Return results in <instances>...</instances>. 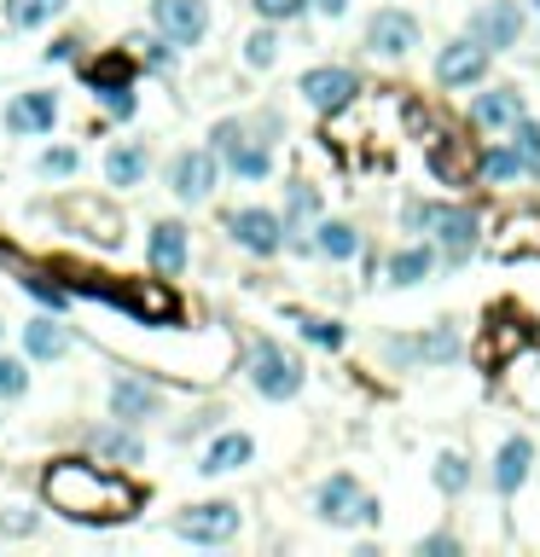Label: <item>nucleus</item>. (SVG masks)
<instances>
[{
  "instance_id": "a211bd4d",
  "label": "nucleus",
  "mask_w": 540,
  "mask_h": 557,
  "mask_svg": "<svg viewBox=\"0 0 540 557\" xmlns=\"http://www.w3.org/2000/svg\"><path fill=\"white\" fill-rule=\"evenodd\" d=\"M146 256H151V274H158V279H175L180 267H187V227H180V221H158V227H151Z\"/></svg>"
},
{
  "instance_id": "412c9836",
  "label": "nucleus",
  "mask_w": 540,
  "mask_h": 557,
  "mask_svg": "<svg viewBox=\"0 0 540 557\" xmlns=\"http://www.w3.org/2000/svg\"><path fill=\"white\" fill-rule=\"evenodd\" d=\"M24 354H29V360H64V354H71V331H64L53 314L29 319V326H24Z\"/></svg>"
},
{
  "instance_id": "2eb2a0df",
  "label": "nucleus",
  "mask_w": 540,
  "mask_h": 557,
  "mask_svg": "<svg viewBox=\"0 0 540 557\" xmlns=\"http://www.w3.org/2000/svg\"><path fill=\"white\" fill-rule=\"evenodd\" d=\"M59 123V99L53 93H18L7 105V134L12 140H41V134H53Z\"/></svg>"
},
{
  "instance_id": "7ed1b4c3",
  "label": "nucleus",
  "mask_w": 540,
  "mask_h": 557,
  "mask_svg": "<svg viewBox=\"0 0 540 557\" xmlns=\"http://www.w3.org/2000/svg\"><path fill=\"white\" fill-rule=\"evenodd\" d=\"M314 511H319V522H331V529H354V522H378V499L354 477H326L314 488Z\"/></svg>"
},
{
  "instance_id": "9b49d317",
  "label": "nucleus",
  "mask_w": 540,
  "mask_h": 557,
  "mask_svg": "<svg viewBox=\"0 0 540 557\" xmlns=\"http://www.w3.org/2000/svg\"><path fill=\"white\" fill-rule=\"evenodd\" d=\"M227 232L250 250V256H279V250L291 244V227H285L274 210H233Z\"/></svg>"
},
{
  "instance_id": "c85d7f7f",
  "label": "nucleus",
  "mask_w": 540,
  "mask_h": 557,
  "mask_svg": "<svg viewBox=\"0 0 540 557\" xmlns=\"http://www.w3.org/2000/svg\"><path fill=\"white\" fill-rule=\"evenodd\" d=\"M430 477H436V488H442V494H465V482H470V465L460 459V453H442Z\"/></svg>"
},
{
  "instance_id": "b1692460",
  "label": "nucleus",
  "mask_w": 540,
  "mask_h": 557,
  "mask_svg": "<svg viewBox=\"0 0 540 557\" xmlns=\"http://www.w3.org/2000/svg\"><path fill=\"white\" fill-rule=\"evenodd\" d=\"M105 180L123 186V192H128V186H140L146 180V145H111L105 151Z\"/></svg>"
},
{
  "instance_id": "6ab92c4d",
  "label": "nucleus",
  "mask_w": 540,
  "mask_h": 557,
  "mask_svg": "<svg viewBox=\"0 0 540 557\" xmlns=\"http://www.w3.org/2000/svg\"><path fill=\"white\" fill-rule=\"evenodd\" d=\"M523 116V93L517 88H494V93H477V105H470V123L500 134V128H517Z\"/></svg>"
},
{
  "instance_id": "bb28decb",
  "label": "nucleus",
  "mask_w": 540,
  "mask_h": 557,
  "mask_svg": "<svg viewBox=\"0 0 540 557\" xmlns=\"http://www.w3.org/2000/svg\"><path fill=\"white\" fill-rule=\"evenodd\" d=\"M128 53H111V59H99V64H88V71H81V81H88L93 93H116V88H128Z\"/></svg>"
},
{
  "instance_id": "dca6fc26",
  "label": "nucleus",
  "mask_w": 540,
  "mask_h": 557,
  "mask_svg": "<svg viewBox=\"0 0 540 557\" xmlns=\"http://www.w3.org/2000/svg\"><path fill=\"white\" fill-rule=\"evenodd\" d=\"M529 470H535V442L529 435H505L500 453H494V494L512 499L523 482H529Z\"/></svg>"
},
{
  "instance_id": "37998d69",
  "label": "nucleus",
  "mask_w": 540,
  "mask_h": 557,
  "mask_svg": "<svg viewBox=\"0 0 540 557\" xmlns=\"http://www.w3.org/2000/svg\"><path fill=\"white\" fill-rule=\"evenodd\" d=\"M535 12H540V0H535Z\"/></svg>"
},
{
  "instance_id": "20e7f679",
  "label": "nucleus",
  "mask_w": 540,
  "mask_h": 557,
  "mask_svg": "<svg viewBox=\"0 0 540 557\" xmlns=\"http://www.w3.org/2000/svg\"><path fill=\"white\" fill-rule=\"evenodd\" d=\"M430 232H436V250L448 256V267H460V262L477 256V244H482V215L465 210V204H436Z\"/></svg>"
},
{
  "instance_id": "f257e3e1",
  "label": "nucleus",
  "mask_w": 540,
  "mask_h": 557,
  "mask_svg": "<svg viewBox=\"0 0 540 557\" xmlns=\"http://www.w3.org/2000/svg\"><path fill=\"white\" fill-rule=\"evenodd\" d=\"M47 505H59L64 517H81V522H111V517H128L134 494L116 488L105 470H93L81 459H59L47 470Z\"/></svg>"
},
{
  "instance_id": "1a4fd4ad",
  "label": "nucleus",
  "mask_w": 540,
  "mask_h": 557,
  "mask_svg": "<svg viewBox=\"0 0 540 557\" xmlns=\"http://www.w3.org/2000/svg\"><path fill=\"white\" fill-rule=\"evenodd\" d=\"M297 93L309 99V111H319V116H337V111H343L354 93H361V76L343 71V64H314V71H302Z\"/></svg>"
},
{
  "instance_id": "cd10ccee",
  "label": "nucleus",
  "mask_w": 540,
  "mask_h": 557,
  "mask_svg": "<svg viewBox=\"0 0 540 557\" xmlns=\"http://www.w3.org/2000/svg\"><path fill=\"white\" fill-rule=\"evenodd\" d=\"M64 7H71V0H7V18L18 29H41V24H53Z\"/></svg>"
},
{
  "instance_id": "4468645a",
  "label": "nucleus",
  "mask_w": 540,
  "mask_h": 557,
  "mask_svg": "<svg viewBox=\"0 0 540 557\" xmlns=\"http://www.w3.org/2000/svg\"><path fill=\"white\" fill-rule=\"evenodd\" d=\"M470 36H477L488 53H512L523 41V7L517 0H494V7H482L477 18H470Z\"/></svg>"
},
{
  "instance_id": "ddd939ff",
  "label": "nucleus",
  "mask_w": 540,
  "mask_h": 557,
  "mask_svg": "<svg viewBox=\"0 0 540 557\" xmlns=\"http://www.w3.org/2000/svg\"><path fill=\"white\" fill-rule=\"evenodd\" d=\"M488 76V47L477 36H460L448 41L442 53H436V81L453 93V88H477V81Z\"/></svg>"
},
{
  "instance_id": "c756f323",
  "label": "nucleus",
  "mask_w": 540,
  "mask_h": 557,
  "mask_svg": "<svg viewBox=\"0 0 540 557\" xmlns=\"http://www.w3.org/2000/svg\"><path fill=\"white\" fill-rule=\"evenodd\" d=\"M76 168H81V151H76V145L41 151V175H47V180H76Z\"/></svg>"
},
{
  "instance_id": "7c9ffc66",
  "label": "nucleus",
  "mask_w": 540,
  "mask_h": 557,
  "mask_svg": "<svg viewBox=\"0 0 540 557\" xmlns=\"http://www.w3.org/2000/svg\"><path fill=\"white\" fill-rule=\"evenodd\" d=\"M309 221H319V192L297 180V186H291V221H285V227L297 232V227H309Z\"/></svg>"
},
{
  "instance_id": "9d476101",
  "label": "nucleus",
  "mask_w": 540,
  "mask_h": 557,
  "mask_svg": "<svg viewBox=\"0 0 540 557\" xmlns=\"http://www.w3.org/2000/svg\"><path fill=\"white\" fill-rule=\"evenodd\" d=\"M460 354V331L436 326L425 337H384V360L390 366H448Z\"/></svg>"
},
{
  "instance_id": "4be33fe9",
  "label": "nucleus",
  "mask_w": 540,
  "mask_h": 557,
  "mask_svg": "<svg viewBox=\"0 0 540 557\" xmlns=\"http://www.w3.org/2000/svg\"><path fill=\"white\" fill-rule=\"evenodd\" d=\"M436 267V250L430 244H401L390 256V284H425Z\"/></svg>"
},
{
  "instance_id": "473e14b6",
  "label": "nucleus",
  "mask_w": 540,
  "mask_h": 557,
  "mask_svg": "<svg viewBox=\"0 0 540 557\" xmlns=\"http://www.w3.org/2000/svg\"><path fill=\"white\" fill-rule=\"evenodd\" d=\"M297 331L309 337V343H319V349H343V326H337V319H309V314H302Z\"/></svg>"
},
{
  "instance_id": "f03ea898",
  "label": "nucleus",
  "mask_w": 540,
  "mask_h": 557,
  "mask_svg": "<svg viewBox=\"0 0 540 557\" xmlns=\"http://www.w3.org/2000/svg\"><path fill=\"white\" fill-rule=\"evenodd\" d=\"M250 390H256L262 401L302 395V360H297V354H285L274 337H256V343H250Z\"/></svg>"
},
{
  "instance_id": "aec40b11",
  "label": "nucleus",
  "mask_w": 540,
  "mask_h": 557,
  "mask_svg": "<svg viewBox=\"0 0 540 557\" xmlns=\"http://www.w3.org/2000/svg\"><path fill=\"white\" fill-rule=\"evenodd\" d=\"M250 459H256V442H250V435H215L204 447V459H198V470H204V477H227V470H244Z\"/></svg>"
},
{
  "instance_id": "f3484780",
  "label": "nucleus",
  "mask_w": 540,
  "mask_h": 557,
  "mask_svg": "<svg viewBox=\"0 0 540 557\" xmlns=\"http://www.w3.org/2000/svg\"><path fill=\"white\" fill-rule=\"evenodd\" d=\"M163 395L151 390L146 378H116L111 383V418H123V425H140V418H158Z\"/></svg>"
},
{
  "instance_id": "72a5a7b5",
  "label": "nucleus",
  "mask_w": 540,
  "mask_h": 557,
  "mask_svg": "<svg viewBox=\"0 0 540 557\" xmlns=\"http://www.w3.org/2000/svg\"><path fill=\"white\" fill-rule=\"evenodd\" d=\"M29 390V371H24V360H7L0 354V401H18Z\"/></svg>"
},
{
  "instance_id": "58836bf2",
  "label": "nucleus",
  "mask_w": 540,
  "mask_h": 557,
  "mask_svg": "<svg viewBox=\"0 0 540 557\" xmlns=\"http://www.w3.org/2000/svg\"><path fill=\"white\" fill-rule=\"evenodd\" d=\"M418 552H425V557H453V552H460V540H453V534H430Z\"/></svg>"
},
{
  "instance_id": "c9c22d12",
  "label": "nucleus",
  "mask_w": 540,
  "mask_h": 557,
  "mask_svg": "<svg viewBox=\"0 0 540 557\" xmlns=\"http://www.w3.org/2000/svg\"><path fill=\"white\" fill-rule=\"evenodd\" d=\"M244 59H250V64H256V71H267V64H274V59H279V41H274V36H267V29H256V36H250V41H244Z\"/></svg>"
},
{
  "instance_id": "f8f14e48",
  "label": "nucleus",
  "mask_w": 540,
  "mask_h": 557,
  "mask_svg": "<svg viewBox=\"0 0 540 557\" xmlns=\"http://www.w3.org/2000/svg\"><path fill=\"white\" fill-rule=\"evenodd\" d=\"M418 41H425V29H418V18L401 7H384V12H373V24H366V47H373L378 59H407Z\"/></svg>"
},
{
  "instance_id": "4c0bfd02",
  "label": "nucleus",
  "mask_w": 540,
  "mask_h": 557,
  "mask_svg": "<svg viewBox=\"0 0 540 557\" xmlns=\"http://www.w3.org/2000/svg\"><path fill=\"white\" fill-rule=\"evenodd\" d=\"M99 105H105L111 116H134V93H128V88H116V93H99Z\"/></svg>"
},
{
  "instance_id": "393cba45",
  "label": "nucleus",
  "mask_w": 540,
  "mask_h": 557,
  "mask_svg": "<svg viewBox=\"0 0 540 557\" xmlns=\"http://www.w3.org/2000/svg\"><path fill=\"white\" fill-rule=\"evenodd\" d=\"M314 250H319V256H331V262H354V256H361V232H354L349 221H319Z\"/></svg>"
},
{
  "instance_id": "423d86ee",
  "label": "nucleus",
  "mask_w": 540,
  "mask_h": 557,
  "mask_svg": "<svg viewBox=\"0 0 540 557\" xmlns=\"http://www.w3.org/2000/svg\"><path fill=\"white\" fill-rule=\"evenodd\" d=\"M210 140H215V151L227 157V168H233L239 180L256 186V180L274 175V151H267V140H250L244 123H222V128L210 134Z\"/></svg>"
},
{
  "instance_id": "79ce46f5",
  "label": "nucleus",
  "mask_w": 540,
  "mask_h": 557,
  "mask_svg": "<svg viewBox=\"0 0 540 557\" xmlns=\"http://www.w3.org/2000/svg\"><path fill=\"white\" fill-rule=\"evenodd\" d=\"M314 7L326 12V18H343V12H349V0H314Z\"/></svg>"
},
{
  "instance_id": "0eeeda50",
  "label": "nucleus",
  "mask_w": 540,
  "mask_h": 557,
  "mask_svg": "<svg viewBox=\"0 0 540 557\" xmlns=\"http://www.w3.org/2000/svg\"><path fill=\"white\" fill-rule=\"evenodd\" d=\"M215 180H222V151H175L168 157V192L180 198V204H198V198L215 192Z\"/></svg>"
},
{
  "instance_id": "f704fd0d",
  "label": "nucleus",
  "mask_w": 540,
  "mask_h": 557,
  "mask_svg": "<svg viewBox=\"0 0 540 557\" xmlns=\"http://www.w3.org/2000/svg\"><path fill=\"white\" fill-rule=\"evenodd\" d=\"M24 291L36 296V302H47V308H64V302H71V291H59L47 274H24Z\"/></svg>"
},
{
  "instance_id": "e433bc0d",
  "label": "nucleus",
  "mask_w": 540,
  "mask_h": 557,
  "mask_svg": "<svg viewBox=\"0 0 540 557\" xmlns=\"http://www.w3.org/2000/svg\"><path fill=\"white\" fill-rule=\"evenodd\" d=\"M309 7V0H256V12L267 24H285V18H297V12Z\"/></svg>"
},
{
  "instance_id": "a19ab883",
  "label": "nucleus",
  "mask_w": 540,
  "mask_h": 557,
  "mask_svg": "<svg viewBox=\"0 0 540 557\" xmlns=\"http://www.w3.org/2000/svg\"><path fill=\"white\" fill-rule=\"evenodd\" d=\"M0 529H7V534H24V529H36V517H0Z\"/></svg>"
},
{
  "instance_id": "6e6552de",
  "label": "nucleus",
  "mask_w": 540,
  "mask_h": 557,
  "mask_svg": "<svg viewBox=\"0 0 540 557\" xmlns=\"http://www.w3.org/2000/svg\"><path fill=\"white\" fill-rule=\"evenodd\" d=\"M151 24L168 47H198L210 36V0H151Z\"/></svg>"
},
{
  "instance_id": "5701e85b",
  "label": "nucleus",
  "mask_w": 540,
  "mask_h": 557,
  "mask_svg": "<svg viewBox=\"0 0 540 557\" xmlns=\"http://www.w3.org/2000/svg\"><path fill=\"white\" fill-rule=\"evenodd\" d=\"M477 175H482L488 186H505V180L529 175V163H523V151H517V145H488L482 157H477Z\"/></svg>"
},
{
  "instance_id": "a878e982",
  "label": "nucleus",
  "mask_w": 540,
  "mask_h": 557,
  "mask_svg": "<svg viewBox=\"0 0 540 557\" xmlns=\"http://www.w3.org/2000/svg\"><path fill=\"white\" fill-rule=\"evenodd\" d=\"M93 447L105 453L111 465H140V459H146L140 435H134V430H123V418H116V430H93Z\"/></svg>"
},
{
  "instance_id": "ea45409f",
  "label": "nucleus",
  "mask_w": 540,
  "mask_h": 557,
  "mask_svg": "<svg viewBox=\"0 0 540 557\" xmlns=\"http://www.w3.org/2000/svg\"><path fill=\"white\" fill-rule=\"evenodd\" d=\"M134 47H146V64H151V71H168V64H175V59L163 53V41H146V36H140Z\"/></svg>"
},
{
  "instance_id": "39448f33",
  "label": "nucleus",
  "mask_w": 540,
  "mask_h": 557,
  "mask_svg": "<svg viewBox=\"0 0 540 557\" xmlns=\"http://www.w3.org/2000/svg\"><path fill=\"white\" fill-rule=\"evenodd\" d=\"M168 529H175V540H192V546H227V540L239 534V505H233V499L187 505Z\"/></svg>"
},
{
  "instance_id": "2f4dec72",
  "label": "nucleus",
  "mask_w": 540,
  "mask_h": 557,
  "mask_svg": "<svg viewBox=\"0 0 540 557\" xmlns=\"http://www.w3.org/2000/svg\"><path fill=\"white\" fill-rule=\"evenodd\" d=\"M517 151H523V163H529V175L540 180V123H535V116H517Z\"/></svg>"
}]
</instances>
